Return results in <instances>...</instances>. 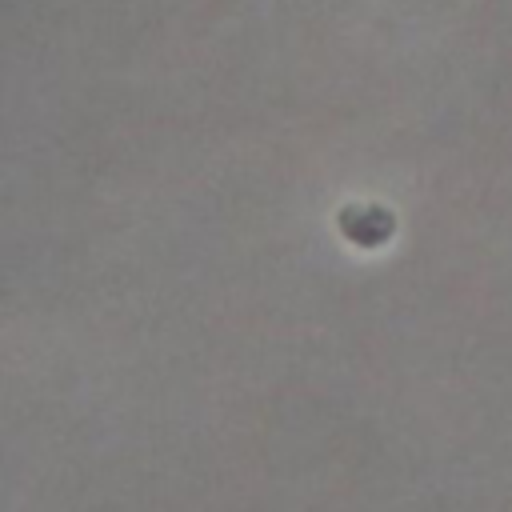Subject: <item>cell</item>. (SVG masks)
Wrapping results in <instances>:
<instances>
[{"label": "cell", "mask_w": 512, "mask_h": 512, "mask_svg": "<svg viewBox=\"0 0 512 512\" xmlns=\"http://www.w3.org/2000/svg\"><path fill=\"white\" fill-rule=\"evenodd\" d=\"M340 224H344V236L356 240V244H380V240L392 236V216L384 208H372V204L344 208L340 212Z\"/></svg>", "instance_id": "6da1fadb"}]
</instances>
